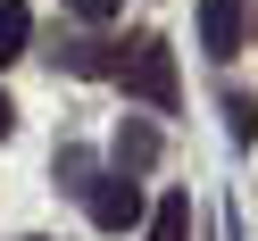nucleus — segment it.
<instances>
[{"label":"nucleus","instance_id":"2","mask_svg":"<svg viewBox=\"0 0 258 241\" xmlns=\"http://www.w3.org/2000/svg\"><path fill=\"white\" fill-rule=\"evenodd\" d=\"M134 216H142V183H134V175H108V183H92V224H100V233H125Z\"/></svg>","mask_w":258,"mask_h":241},{"label":"nucleus","instance_id":"6","mask_svg":"<svg viewBox=\"0 0 258 241\" xmlns=\"http://www.w3.org/2000/svg\"><path fill=\"white\" fill-rule=\"evenodd\" d=\"M25 34H34V25H25V0H0V67L25 58Z\"/></svg>","mask_w":258,"mask_h":241},{"label":"nucleus","instance_id":"3","mask_svg":"<svg viewBox=\"0 0 258 241\" xmlns=\"http://www.w3.org/2000/svg\"><path fill=\"white\" fill-rule=\"evenodd\" d=\"M200 42H208V58L241 50V0H200Z\"/></svg>","mask_w":258,"mask_h":241},{"label":"nucleus","instance_id":"8","mask_svg":"<svg viewBox=\"0 0 258 241\" xmlns=\"http://www.w3.org/2000/svg\"><path fill=\"white\" fill-rule=\"evenodd\" d=\"M67 9H75V17H84V25H108V17H117V9H125V0H67Z\"/></svg>","mask_w":258,"mask_h":241},{"label":"nucleus","instance_id":"5","mask_svg":"<svg viewBox=\"0 0 258 241\" xmlns=\"http://www.w3.org/2000/svg\"><path fill=\"white\" fill-rule=\"evenodd\" d=\"M150 241H191V200H183V191H167V200H158Z\"/></svg>","mask_w":258,"mask_h":241},{"label":"nucleus","instance_id":"9","mask_svg":"<svg viewBox=\"0 0 258 241\" xmlns=\"http://www.w3.org/2000/svg\"><path fill=\"white\" fill-rule=\"evenodd\" d=\"M9 125H17V108H9V92H0V141H9Z\"/></svg>","mask_w":258,"mask_h":241},{"label":"nucleus","instance_id":"4","mask_svg":"<svg viewBox=\"0 0 258 241\" xmlns=\"http://www.w3.org/2000/svg\"><path fill=\"white\" fill-rule=\"evenodd\" d=\"M150 158H158V133H150V125H125V133H117V175H142Z\"/></svg>","mask_w":258,"mask_h":241},{"label":"nucleus","instance_id":"7","mask_svg":"<svg viewBox=\"0 0 258 241\" xmlns=\"http://www.w3.org/2000/svg\"><path fill=\"white\" fill-rule=\"evenodd\" d=\"M225 117H233V133H241V141H250V133H258V108H250V100H241V92H225Z\"/></svg>","mask_w":258,"mask_h":241},{"label":"nucleus","instance_id":"1","mask_svg":"<svg viewBox=\"0 0 258 241\" xmlns=\"http://www.w3.org/2000/svg\"><path fill=\"white\" fill-rule=\"evenodd\" d=\"M117 84L134 92L142 108H158V117H167L175 100H183V84H175V50L158 34H142V42H125V67H117Z\"/></svg>","mask_w":258,"mask_h":241}]
</instances>
